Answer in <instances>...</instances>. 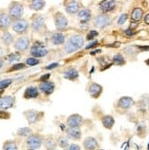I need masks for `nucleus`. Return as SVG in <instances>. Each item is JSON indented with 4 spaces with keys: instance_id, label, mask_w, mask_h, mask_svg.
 <instances>
[{
    "instance_id": "8",
    "label": "nucleus",
    "mask_w": 149,
    "mask_h": 150,
    "mask_svg": "<svg viewBox=\"0 0 149 150\" xmlns=\"http://www.w3.org/2000/svg\"><path fill=\"white\" fill-rule=\"evenodd\" d=\"M116 6L115 0H102V1L99 4V8L102 12L107 13L114 9Z\"/></svg>"
},
{
    "instance_id": "48",
    "label": "nucleus",
    "mask_w": 149,
    "mask_h": 150,
    "mask_svg": "<svg viewBox=\"0 0 149 150\" xmlns=\"http://www.w3.org/2000/svg\"><path fill=\"white\" fill-rule=\"evenodd\" d=\"M145 63H146V64H147V65L149 66V59H147V61H145Z\"/></svg>"
},
{
    "instance_id": "34",
    "label": "nucleus",
    "mask_w": 149,
    "mask_h": 150,
    "mask_svg": "<svg viewBox=\"0 0 149 150\" xmlns=\"http://www.w3.org/2000/svg\"><path fill=\"white\" fill-rule=\"evenodd\" d=\"M18 133L19 136H21V137H27V136H28V134L31 133V129L28 128V127H23V128L18 129Z\"/></svg>"
},
{
    "instance_id": "21",
    "label": "nucleus",
    "mask_w": 149,
    "mask_h": 150,
    "mask_svg": "<svg viewBox=\"0 0 149 150\" xmlns=\"http://www.w3.org/2000/svg\"><path fill=\"white\" fill-rule=\"evenodd\" d=\"M25 116L28 119L29 124H33V123L38 122L40 120V114L36 111H28L27 112H25Z\"/></svg>"
},
{
    "instance_id": "42",
    "label": "nucleus",
    "mask_w": 149,
    "mask_h": 150,
    "mask_svg": "<svg viewBox=\"0 0 149 150\" xmlns=\"http://www.w3.org/2000/svg\"><path fill=\"white\" fill-rule=\"evenodd\" d=\"M10 115H8V114H7V112H0V118H1V119H7V118H8Z\"/></svg>"
},
{
    "instance_id": "32",
    "label": "nucleus",
    "mask_w": 149,
    "mask_h": 150,
    "mask_svg": "<svg viewBox=\"0 0 149 150\" xmlns=\"http://www.w3.org/2000/svg\"><path fill=\"white\" fill-rule=\"evenodd\" d=\"M4 150H18V146L15 142H6L4 144Z\"/></svg>"
},
{
    "instance_id": "40",
    "label": "nucleus",
    "mask_w": 149,
    "mask_h": 150,
    "mask_svg": "<svg viewBox=\"0 0 149 150\" xmlns=\"http://www.w3.org/2000/svg\"><path fill=\"white\" fill-rule=\"evenodd\" d=\"M67 150H81V147L76 144H71L67 146Z\"/></svg>"
},
{
    "instance_id": "45",
    "label": "nucleus",
    "mask_w": 149,
    "mask_h": 150,
    "mask_svg": "<svg viewBox=\"0 0 149 150\" xmlns=\"http://www.w3.org/2000/svg\"><path fill=\"white\" fill-rule=\"evenodd\" d=\"M145 24L149 25V14H147L145 17Z\"/></svg>"
},
{
    "instance_id": "31",
    "label": "nucleus",
    "mask_w": 149,
    "mask_h": 150,
    "mask_svg": "<svg viewBox=\"0 0 149 150\" xmlns=\"http://www.w3.org/2000/svg\"><path fill=\"white\" fill-rule=\"evenodd\" d=\"M40 59L38 58H34V57H31V58H28L26 59V65H28V66H36L40 64Z\"/></svg>"
},
{
    "instance_id": "18",
    "label": "nucleus",
    "mask_w": 149,
    "mask_h": 150,
    "mask_svg": "<svg viewBox=\"0 0 149 150\" xmlns=\"http://www.w3.org/2000/svg\"><path fill=\"white\" fill-rule=\"evenodd\" d=\"M40 93H39V89L34 86H30L26 89V91L24 93V98L26 99H33V98H37L39 96Z\"/></svg>"
},
{
    "instance_id": "33",
    "label": "nucleus",
    "mask_w": 149,
    "mask_h": 150,
    "mask_svg": "<svg viewBox=\"0 0 149 150\" xmlns=\"http://www.w3.org/2000/svg\"><path fill=\"white\" fill-rule=\"evenodd\" d=\"M12 83L11 79H5L3 81H0V90H4L8 87Z\"/></svg>"
},
{
    "instance_id": "44",
    "label": "nucleus",
    "mask_w": 149,
    "mask_h": 150,
    "mask_svg": "<svg viewBox=\"0 0 149 150\" xmlns=\"http://www.w3.org/2000/svg\"><path fill=\"white\" fill-rule=\"evenodd\" d=\"M97 40H94L93 42H92V43H90V44H89L88 45V46L86 47V49L88 50V49H91V48H93V47H94L95 46V45H97Z\"/></svg>"
},
{
    "instance_id": "13",
    "label": "nucleus",
    "mask_w": 149,
    "mask_h": 150,
    "mask_svg": "<svg viewBox=\"0 0 149 150\" xmlns=\"http://www.w3.org/2000/svg\"><path fill=\"white\" fill-rule=\"evenodd\" d=\"M65 9L69 14H75L80 10V5L76 0H69L65 4Z\"/></svg>"
},
{
    "instance_id": "6",
    "label": "nucleus",
    "mask_w": 149,
    "mask_h": 150,
    "mask_svg": "<svg viewBox=\"0 0 149 150\" xmlns=\"http://www.w3.org/2000/svg\"><path fill=\"white\" fill-rule=\"evenodd\" d=\"M29 43H30V41H29L28 38L25 37V36H22L15 41L14 48L16 49L18 51H25L28 48Z\"/></svg>"
},
{
    "instance_id": "37",
    "label": "nucleus",
    "mask_w": 149,
    "mask_h": 150,
    "mask_svg": "<svg viewBox=\"0 0 149 150\" xmlns=\"http://www.w3.org/2000/svg\"><path fill=\"white\" fill-rule=\"evenodd\" d=\"M98 36V32L96 30H91L87 34V37H86V40H92L93 39H95V37Z\"/></svg>"
},
{
    "instance_id": "1",
    "label": "nucleus",
    "mask_w": 149,
    "mask_h": 150,
    "mask_svg": "<svg viewBox=\"0 0 149 150\" xmlns=\"http://www.w3.org/2000/svg\"><path fill=\"white\" fill-rule=\"evenodd\" d=\"M84 44V39L81 35H73L67 40L65 45V51L68 54L73 53V52L80 50Z\"/></svg>"
},
{
    "instance_id": "27",
    "label": "nucleus",
    "mask_w": 149,
    "mask_h": 150,
    "mask_svg": "<svg viewBox=\"0 0 149 150\" xmlns=\"http://www.w3.org/2000/svg\"><path fill=\"white\" fill-rule=\"evenodd\" d=\"M143 14H144L143 10L141 9V8H139V7H136V8H135V9L133 10L132 15H131V18H132V19L133 21H139V20L142 19Z\"/></svg>"
},
{
    "instance_id": "38",
    "label": "nucleus",
    "mask_w": 149,
    "mask_h": 150,
    "mask_svg": "<svg viewBox=\"0 0 149 150\" xmlns=\"http://www.w3.org/2000/svg\"><path fill=\"white\" fill-rule=\"evenodd\" d=\"M59 145L61 147H66V146H68L69 145V142H68V139L65 138V137H61L59 139Z\"/></svg>"
},
{
    "instance_id": "2",
    "label": "nucleus",
    "mask_w": 149,
    "mask_h": 150,
    "mask_svg": "<svg viewBox=\"0 0 149 150\" xmlns=\"http://www.w3.org/2000/svg\"><path fill=\"white\" fill-rule=\"evenodd\" d=\"M24 13V6L22 4L18 2H13L9 6L8 8V15L11 17L12 19H18L21 18L22 15Z\"/></svg>"
},
{
    "instance_id": "35",
    "label": "nucleus",
    "mask_w": 149,
    "mask_h": 150,
    "mask_svg": "<svg viewBox=\"0 0 149 150\" xmlns=\"http://www.w3.org/2000/svg\"><path fill=\"white\" fill-rule=\"evenodd\" d=\"M45 145H46V147L49 150H52L54 149L55 146H56V142L52 139V138H49V139H47L46 142H45Z\"/></svg>"
},
{
    "instance_id": "11",
    "label": "nucleus",
    "mask_w": 149,
    "mask_h": 150,
    "mask_svg": "<svg viewBox=\"0 0 149 150\" xmlns=\"http://www.w3.org/2000/svg\"><path fill=\"white\" fill-rule=\"evenodd\" d=\"M40 89L43 93H45L46 95H49L54 92L55 84L53 81H42L40 84Z\"/></svg>"
},
{
    "instance_id": "23",
    "label": "nucleus",
    "mask_w": 149,
    "mask_h": 150,
    "mask_svg": "<svg viewBox=\"0 0 149 150\" xmlns=\"http://www.w3.org/2000/svg\"><path fill=\"white\" fill-rule=\"evenodd\" d=\"M44 6H45V0H30L29 2V8L35 11L41 10Z\"/></svg>"
},
{
    "instance_id": "26",
    "label": "nucleus",
    "mask_w": 149,
    "mask_h": 150,
    "mask_svg": "<svg viewBox=\"0 0 149 150\" xmlns=\"http://www.w3.org/2000/svg\"><path fill=\"white\" fill-rule=\"evenodd\" d=\"M102 123L105 128L111 129L112 127H113V125H114V119L113 118V116H111V115H105V116L102 117Z\"/></svg>"
},
{
    "instance_id": "28",
    "label": "nucleus",
    "mask_w": 149,
    "mask_h": 150,
    "mask_svg": "<svg viewBox=\"0 0 149 150\" xmlns=\"http://www.w3.org/2000/svg\"><path fill=\"white\" fill-rule=\"evenodd\" d=\"M1 40L5 45H10L13 41V36L8 31H4L1 37Z\"/></svg>"
},
{
    "instance_id": "19",
    "label": "nucleus",
    "mask_w": 149,
    "mask_h": 150,
    "mask_svg": "<svg viewBox=\"0 0 149 150\" xmlns=\"http://www.w3.org/2000/svg\"><path fill=\"white\" fill-rule=\"evenodd\" d=\"M92 18V12L89 9H81L78 12V18L81 23H87Z\"/></svg>"
},
{
    "instance_id": "49",
    "label": "nucleus",
    "mask_w": 149,
    "mask_h": 150,
    "mask_svg": "<svg viewBox=\"0 0 149 150\" xmlns=\"http://www.w3.org/2000/svg\"><path fill=\"white\" fill-rule=\"evenodd\" d=\"M148 109H149V103H148Z\"/></svg>"
},
{
    "instance_id": "25",
    "label": "nucleus",
    "mask_w": 149,
    "mask_h": 150,
    "mask_svg": "<svg viewBox=\"0 0 149 150\" xmlns=\"http://www.w3.org/2000/svg\"><path fill=\"white\" fill-rule=\"evenodd\" d=\"M63 76L66 79L73 81V80H75V79H77L79 77V72L75 69H69L68 71H66L63 73Z\"/></svg>"
},
{
    "instance_id": "12",
    "label": "nucleus",
    "mask_w": 149,
    "mask_h": 150,
    "mask_svg": "<svg viewBox=\"0 0 149 150\" xmlns=\"http://www.w3.org/2000/svg\"><path fill=\"white\" fill-rule=\"evenodd\" d=\"M15 98L13 96H5L0 98V109H9L14 105Z\"/></svg>"
},
{
    "instance_id": "43",
    "label": "nucleus",
    "mask_w": 149,
    "mask_h": 150,
    "mask_svg": "<svg viewBox=\"0 0 149 150\" xmlns=\"http://www.w3.org/2000/svg\"><path fill=\"white\" fill-rule=\"evenodd\" d=\"M49 77H50V74H49V73H48V74H44V76L40 77L41 82H42V81H48V79H49Z\"/></svg>"
},
{
    "instance_id": "15",
    "label": "nucleus",
    "mask_w": 149,
    "mask_h": 150,
    "mask_svg": "<svg viewBox=\"0 0 149 150\" xmlns=\"http://www.w3.org/2000/svg\"><path fill=\"white\" fill-rule=\"evenodd\" d=\"M83 146H84V148L86 150H97L98 147H99V145H98V142L95 138L93 137H87L84 142H83Z\"/></svg>"
},
{
    "instance_id": "24",
    "label": "nucleus",
    "mask_w": 149,
    "mask_h": 150,
    "mask_svg": "<svg viewBox=\"0 0 149 150\" xmlns=\"http://www.w3.org/2000/svg\"><path fill=\"white\" fill-rule=\"evenodd\" d=\"M50 40H51V42L54 45H61L65 41V36L61 32H57L51 36Z\"/></svg>"
},
{
    "instance_id": "3",
    "label": "nucleus",
    "mask_w": 149,
    "mask_h": 150,
    "mask_svg": "<svg viewBox=\"0 0 149 150\" xmlns=\"http://www.w3.org/2000/svg\"><path fill=\"white\" fill-rule=\"evenodd\" d=\"M28 27H29V24L28 22L24 19V18H18V19H15L12 23V28L13 30L19 34V35H22L27 32V30L28 29Z\"/></svg>"
},
{
    "instance_id": "16",
    "label": "nucleus",
    "mask_w": 149,
    "mask_h": 150,
    "mask_svg": "<svg viewBox=\"0 0 149 150\" xmlns=\"http://www.w3.org/2000/svg\"><path fill=\"white\" fill-rule=\"evenodd\" d=\"M102 93V87L98 83H92L89 87V93L93 98H98Z\"/></svg>"
},
{
    "instance_id": "22",
    "label": "nucleus",
    "mask_w": 149,
    "mask_h": 150,
    "mask_svg": "<svg viewBox=\"0 0 149 150\" xmlns=\"http://www.w3.org/2000/svg\"><path fill=\"white\" fill-rule=\"evenodd\" d=\"M67 136L72 139H80L81 137V131L79 127H69L67 130Z\"/></svg>"
},
{
    "instance_id": "30",
    "label": "nucleus",
    "mask_w": 149,
    "mask_h": 150,
    "mask_svg": "<svg viewBox=\"0 0 149 150\" xmlns=\"http://www.w3.org/2000/svg\"><path fill=\"white\" fill-rule=\"evenodd\" d=\"M113 62L115 65H123L124 64V59L122 54H116L113 58Z\"/></svg>"
},
{
    "instance_id": "41",
    "label": "nucleus",
    "mask_w": 149,
    "mask_h": 150,
    "mask_svg": "<svg viewBox=\"0 0 149 150\" xmlns=\"http://www.w3.org/2000/svg\"><path fill=\"white\" fill-rule=\"evenodd\" d=\"M58 66H59V63L58 62H54V63H51V64L46 66L45 69L46 70H52V69H54V68H57Z\"/></svg>"
},
{
    "instance_id": "9",
    "label": "nucleus",
    "mask_w": 149,
    "mask_h": 150,
    "mask_svg": "<svg viewBox=\"0 0 149 150\" xmlns=\"http://www.w3.org/2000/svg\"><path fill=\"white\" fill-rule=\"evenodd\" d=\"M110 23H111V18L110 17L106 16V15H99L94 19V26L100 28L108 26Z\"/></svg>"
},
{
    "instance_id": "7",
    "label": "nucleus",
    "mask_w": 149,
    "mask_h": 150,
    "mask_svg": "<svg viewBox=\"0 0 149 150\" xmlns=\"http://www.w3.org/2000/svg\"><path fill=\"white\" fill-rule=\"evenodd\" d=\"M27 144L29 148L38 149L42 145V139L40 137L37 136V134H31V136L28 137V138L27 140Z\"/></svg>"
},
{
    "instance_id": "39",
    "label": "nucleus",
    "mask_w": 149,
    "mask_h": 150,
    "mask_svg": "<svg viewBox=\"0 0 149 150\" xmlns=\"http://www.w3.org/2000/svg\"><path fill=\"white\" fill-rule=\"evenodd\" d=\"M126 20H127V14H122L120 16V18H118L117 23L119 25H123Z\"/></svg>"
},
{
    "instance_id": "29",
    "label": "nucleus",
    "mask_w": 149,
    "mask_h": 150,
    "mask_svg": "<svg viewBox=\"0 0 149 150\" xmlns=\"http://www.w3.org/2000/svg\"><path fill=\"white\" fill-rule=\"evenodd\" d=\"M6 59H7V61H8L9 63L17 62L21 59V55L18 53V52H14V53H10V54L7 55Z\"/></svg>"
},
{
    "instance_id": "4",
    "label": "nucleus",
    "mask_w": 149,
    "mask_h": 150,
    "mask_svg": "<svg viewBox=\"0 0 149 150\" xmlns=\"http://www.w3.org/2000/svg\"><path fill=\"white\" fill-rule=\"evenodd\" d=\"M48 53H49L48 50L40 42L35 43L30 49V54L34 58H43V57L47 56Z\"/></svg>"
},
{
    "instance_id": "20",
    "label": "nucleus",
    "mask_w": 149,
    "mask_h": 150,
    "mask_svg": "<svg viewBox=\"0 0 149 150\" xmlns=\"http://www.w3.org/2000/svg\"><path fill=\"white\" fill-rule=\"evenodd\" d=\"M133 104V100L131 97L128 96H124L118 101V105L119 107H121L122 109H128L130 108Z\"/></svg>"
},
{
    "instance_id": "10",
    "label": "nucleus",
    "mask_w": 149,
    "mask_h": 150,
    "mask_svg": "<svg viewBox=\"0 0 149 150\" xmlns=\"http://www.w3.org/2000/svg\"><path fill=\"white\" fill-rule=\"evenodd\" d=\"M12 25V18L8 14H0V29L6 31V29Z\"/></svg>"
},
{
    "instance_id": "5",
    "label": "nucleus",
    "mask_w": 149,
    "mask_h": 150,
    "mask_svg": "<svg viewBox=\"0 0 149 150\" xmlns=\"http://www.w3.org/2000/svg\"><path fill=\"white\" fill-rule=\"evenodd\" d=\"M54 22H55V27L59 30H63V29H65L68 27V19L61 12H58L55 14Z\"/></svg>"
},
{
    "instance_id": "14",
    "label": "nucleus",
    "mask_w": 149,
    "mask_h": 150,
    "mask_svg": "<svg viewBox=\"0 0 149 150\" xmlns=\"http://www.w3.org/2000/svg\"><path fill=\"white\" fill-rule=\"evenodd\" d=\"M83 123V117L79 115H72L67 119V124L69 127H79Z\"/></svg>"
},
{
    "instance_id": "36",
    "label": "nucleus",
    "mask_w": 149,
    "mask_h": 150,
    "mask_svg": "<svg viewBox=\"0 0 149 150\" xmlns=\"http://www.w3.org/2000/svg\"><path fill=\"white\" fill-rule=\"evenodd\" d=\"M26 68V64L25 63H17L12 66V68L8 71H18Z\"/></svg>"
},
{
    "instance_id": "46",
    "label": "nucleus",
    "mask_w": 149,
    "mask_h": 150,
    "mask_svg": "<svg viewBox=\"0 0 149 150\" xmlns=\"http://www.w3.org/2000/svg\"><path fill=\"white\" fill-rule=\"evenodd\" d=\"M3 53H4V50H3V49L0 47V58L2 57V55H3Z\"/></svg>"
},
{
    "instance_id": "47",
    "label": "nucleus",
    "mask_w": 149,
    "mask_h": 150,
    "mask_svg": "<svg viewBox=\"0 0 149 150\" xmlns=\"http://www.w3.org/2000/svg\"><path fill=\"white\" fill-rule=\"evenodd\" d=\"M4 65V62H3V59H0V68H2Z\"/></svg>"
},
{
    "instance_id": "17",
    "label": "nucleus",
    "mask_w": 149,
    "mask_h": 150,
    "mask_svg": "<svg viewBox=\"0 0 149 150\" xmlns=\"http://www.w3.org/2000/svg\"><path fill=\"white\" fill-rule=\"evenodd\" d=\"M44 24H45V22H44V18H42V16H35V18L32 20L31 27L34 30L40 31L44 27Z\"/></svg>"
}]
</instances>
